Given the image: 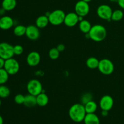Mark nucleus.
<instances>
[{"label":"nucleus","instance_id":"f03ea898","mask_svg":"<svg viewBox=\"0 0 124 124\" xmlns=\"http://www.w3.org/2000/svg\"><path fill=\"white\" fill-rule=\"evenodd\" d=\"M88 38L95 42H101L105 39L107 36V30L105 27L100 24H96L92 27L89 33H87Z\"/></svg>","mask_w":124,"mask_h":124},{"label":"nucleus","instance_id":"4be33fe9","mask_svg":"<svg viewBox=\"0 0 124 124\" xmlns=\"http://www.w3.org/2000/svg\"><path fill=\"white\" fill-rule=\"evenodd\" d=\"M99 61L95 57H90L86 61V65L87 67L90 69H98Z\"/></svg>","mask_w":124,"mask_h":124},{"label":"nucleus","instance_id":"423d86ee","mask_svg":"<svg viewBox=\"0 0 124 124\" xmlns=\"http://www.w3.org/2000/svg\"><path fill=\"white\" fill-rule=\"evenodd\" d=\"M14 55L13 46L6 42L0 43V58L6 60L13 58Z\"/></svg>","mask_w":124,"mask_h":124},{"label":"nucleus","instance_id":"6ab92c4d","mask_svg":"<svg viewBox=\"0 0 124 124\" xmlns=\"http://www.w3.org/2000/svg\"><path fill=\"white\" fill-rule=\"evenodd\" d=\"M16 4V0H2L1 5L6 11H11L15 8Z\"/></svg>","mask_w":124,"mask_h":124},{"label":"nucleus","instance_id":"2f4dec72","mask_svg":"<svg viewBox=\"0 0 124 124\" xmlns=\"http://www.w3.org/2000/svg\"><path fill=\"white\" fill-rule=\"evenodd\" d=\"M117 3H118V5L121 8L124 9V0H118Z\"/></svg>","mask_w":124,"mask_h":124},{"label":"nucleus","instance_id":"c85d7f7f","mask_svg":"<svg viewBox=\"0 0 124 124\" xmlns=\"http://www.w3.org/2000/svg\"><path fill=\"white\" fill-rule=\"evenodd\" d=\"M24 99H25V96L22 94H18L15 96L14 101L16 104L18 105H21L24 104Z\"/></svg>","mask_w":124,"mask_h":124},{"label":"nucleus","instance_id":"dca6fc26","mask_svg":"<svg viewBox=\"0 0 124 124\" xmlns=\"http://www.w3.org/2000/svg\"><path fill=\"white\" fill-rule=\"evenodd\" d=\"M36 25L39 29H43L46 27L49 24L48 17L46 15H41L38 17L36 19Z\"/></svg>","mask_w":124,"mask_h":124},{"label":"nucleus","instance_id":"f8f14e48","mask_svg":"<svg viewBox=\"0 0 124 124\" xmlns=\"http://www.w3.org/2000/svg\"><path fill=\"white\" fill-rule=\"evenodd\" d=\"M41 61V56L38 52L33 51L28 54L26 58V62L30 67H35L38 65Z\"/></svg>","mask_w":124,"mask_h":124},{"label":"nucleus","instance_id":"7ed1b4c3","mask_svg":"<svg viewBox=\"0 0 124 124\" xmlns=\"http://www.w3.org/2000/svg\"><path fill=\"white\" fill-rule=\"evenodd\" d=\"M65 13L61 9L54 10L49 13L48 16L49 23L53 25H59L64 23L65 17Z\"/></svg>","mask_w":124,"mask_h":124},{"label":"nucleus","instance_id":"ddd939ff","mask_svg":"<svg viewBox=\"0 0 124 124\" xmlns=\"http://www.w3.org/2000/svg\"><path fill=\"white\" fill-rule=\"evenodd\" d=\"M79 23V16L75 12H70L65 15L64 23L66 26L72 27Z\"/></svg>","mask_w":124,"mask_h":124},{"label":"nucleus","instance_id":"2eb2a0df","mask_svg":"<svg viewBox=\"0 0 124 124\" xmlns=\"http://www.w3.org/2000/svg\"><path fill=\"white\" fill-rule=\"evenodd\" d=\"M84 122L85 124H100V120L95 113H87Z\"/></svg>","mask_w":124,"mask_h":124},{"label":"nucleus","instance_id":"5701e85b","mask_svg":"<svg viewBox=\"0 0 124 124\" xmlns=\"http://www.w3.org/2000/svg\"><path fill=\"white\" fill-rule=\"evenodd\" d=\"M26 32V27L23 25H18L15 27L13 29V33L15 36L20 37L25 35Z\"/></svg>","mask_w":124,"mask_h":124},{"label":"nucleus","instance_id":"9b49d317","mask_svg":"<svg viewBox=\"0 0 124 124\" xmlns=\"http://www.w3.org/2000/svg\"><path fill=\"white\" fill-rule=\"evenodd\" d=\"M25 35L29 39L32 41L37 40L40 36L39 29L36 25H29L26 27V32Z\"/></svg>","mask_w":124,"mask_h":124},{"label":"nucleus","instance_id":"7c9ffc66","mask_svg":"<svg viewBox=\"0 0 124 124\" xmlns=\"http://www.w3.org/2000/svg\"><path fill=\"white\" fill-rule=\"evenodd\" d=\"M65 46H64V44H58V46L56 47V48L58 50V51H59V52H63V51L65 50Z\"/></svg>","mask_w":124,"mask_h":124},{"label":"nucleus","instance_id":"6e6552de","mask_svg":"<svg viewBox=\"0 0 124 124\" xmlns=\"http://www.w3.org/2000/svg\"><path fill=\"white\" fill-rule=\"evenodd\" d=\"M97 15L102 19L110 21L111 20V15L113 13L112 8L107 4L100 5L97 8Z\"/></svg>","mask_w":124,"mask_h":124},{"label":"nucleus","instance_id":"1a4fd4ad","mask_svg":"<svg viewBox=\"0 0 124 124\" xmlns=\"http://www.w3.org/2000/svg\"><path fill=\"white\" fill-rule=\"evenodd\" d=\"M75 13L78 16L84 17L89 13L90 6L88 2H85L83 0L78 1L75 6Z\"/></svg>","mask_w":124,"mask_h":124},{"label":"nucleus","instance_id":"473e14b6","mask_svg":"<svg viewBox=\"0 0 124 124\" xmlns=\"http://www.w3.org/2000/svg\"><path fill=\"white\" fill-rule=\"evenodd\" d=\"M4 63H5L4 59L0 58V69L4 68Z\"/></svg>","mask_w":124,"mask_h":124},{"label":"nucleus","instance_id":"cd10ccee","mask_svg":"<svg viewBox=\"0 0 124 124\" xmlns=\"http://www.w3.org/2000/svg\"><path fill=\"white\" fill-rule=\"evenodd\" d=\"M93 99V96H92V94L90 93H85L81 97V104L85 105V104H87V102H88L89 101L92 100Z\"/></svg>","mask_w":124,"mask_h":124},{"label":"nucleus","instance_id":"a878e982","mask_svg":"<svg viewBox=\"0 0 124 124\" xmlns=\"http://www.w3.org/2000/svg\"><path fill=\"white\" fill-rule=\"evenodd\" d=\"M124 17V13L121 10H116L113 11L112 15H111V20L114 21H121Z\"/></svg>","mask_w":124,"mask_h":124},{"label":"nucleus","instance_id":"20e7f679","mask_svg":"<svg viewBox=\"0 0 124 124\" xmlns=\"http://www.w3.org/2000/svg\"><path fill=\"white\" fill-rule=\"evenodd\" d=\"M98 69L103 75H110L113 73L115 70V65L111 60L104 58L99 61Z\"/></svg>","mask_w":124,"mask_h":124},{"label":"nucleus","instance_id":"f257e3e1","mask_svg":"<svg viewBox=\"0 0 124 124\" xmlns=\"http://www.w3.org/2000/svg\"><path fill=\"white\" fill-rule=\"evenodd\" d=\"M86 115L87 113L84 105L82 104H73L69 109V117L75 122L79 123L84 121Z\"/></svg>","mask_w":124,"mask_h":124},{"label":"nucleus","instance_id":"a211bd4d","mask_svg":"<svg viewBox=\"0 0 124 124\" xmlns=\"http://www.w3.org/2000/svg\"><path fill=\"white\" fill-rule=\"evenodd\" d=\"M49 99L47 94L43 92L36 96V102L37 105L40 107H45L48 104Z\"/></svg>","mask_w":124,"mask_h":124},{"label":"nucleus","instance_id":"4468645a","mask_svg":"<svg viewBox=\"0 0 124 124\" xmlns=\"http://www.w3.org/2000/svg\"><path fill=\"white\" fill-rule=\"evenodd\" d=\"M13 19L9 16H2L0 18V29L1 30H8L13 27Z\"/></svg>","mask_w":124,"mask_h":124},{"label":"nucleus","instance_id":"0eeeda50","mask_svg":"<svg viewBox=\"0 0 124 124\" xmlns=\"http://www.w3.org/2000/svg\"><path fill=\"white\" fill-rule=\"evenodd\" d=\"M19 64L16 59L13 58L5 60L4 69L7 71L9 75H14L19 71Z\"/></svg>","mask_w":124,"mask_h":124},{"label":"nucleus","instance_id":"aec40b11","mask_svg":"<svg viewBox=\"0 0 124 124\" xmlns=\"http://www.w3.org/2000/svg\"><path fill=\"white\" fill-rule=\"evenodd\" d=\"M92 27L91 23L88 21L85 20V19H83L82 21L79 22V30L85 34H87L89 33Z\"/></svg>","mask_w":124,"mask_h":124},{"label":"nucleus","instance_id":"4c0bfd02","mask_svg":"<svg viewBox=\"0 0 124 124\" xmlns=\"http://www.w3.org/2000/svg\"><path fill=\"white\" fill-rule=\"evenodd\" d=\"M83 1H85V2H90V1H92V0H83Z\"/></svg>","mask_w":124,"mask_h":124},{"label":"nucleus","instance_id":"b1692460","mask_svg":"<svg viewBox=\"0 0 124 124\" xmlns=\"http://www.w3.org/2000/svg\"><path fill=\"white\" fill-rule=\"evenodd\" d=\"M9 74L4 68L0 69V85H3L7 82Z\"/></svg>","mask_w":124,"mask_h":124},{"label":"nucleus","instance_id":"412c9836","mask_svg":"<svg viewBox=\"0 0 124 124\" xmlns=\"http://www.w3.org/2000/svg\"><path fill=\"white\" fill-rule=\"evenodd\" d=\"M84 105L87 113H94L98 108V105L93 100L90 101Z\"/></svg>","mask_w":124,"mask_h":124},{"label":"nucleus","instance_id":"393cba45","mask_svg":"<svg viewBox=\"0 0 124 124\" xmlns=\"http://www.w3.org/2000/svg\"><path fill=\"white\" fill-rule=\"evenodd\" d=\"M10 94L9 88L4 85H0V98H7Z\"/></svg>","mask_w":124,"mask_h":124},{"label":"nucleus","instance_id":"58836bf2","mask_svg":"<svg viewBox=\"0 0 124 124\" xmlns=\"http://www.w3.org/2000/svg\"><path fill=\"white\" fill-rule=\"evenodd\" d=\"M1 104H2V102H1V98H0V107H1Z\"/></svg>","mask_w":124,"mask_h":124},{"label":"nucleus","instance_id":"72a5a7b5","mask_svg":"<svg viewBox=\"0 0 124 124\" xmlns=\"http://www.w3.org/2000/svg\"><path fill=\"white\" fill-rule=\"evenodd\" d=\"M101 115L103 117H106L108 115V111H106V110H102Z\"/></svg>","mask_w":124,"mask_h":124},{"label":"nucleus","instance_id":"c756f323","mask_svg":"<svg viewBox=\"0 0 124 124\" xmlns=\"http://www.w3.org/2000/svg\"><path fill=\"white\" fill-rule=\"evenodd\" d=\"M13 52H14L15 55H21L23 54L24 52V48L21 45H16L13 46Z\"/></svg>","mask_w":124,"mask_h":124},{"label":"nucleus","instance_id":"ea45409f","mask_svg":"<svg viewBox=\"0 0 124 124\" xmlns=\"http://www.w3.org/2000/svg\"><path fill=\"white\" fill-rule=\"evenodd\" d=\"M1 18V15H0V18Z\"/></svg>","mask_w":124,"mask_h":124},{"label":"nucleus","instance_id":"39448f33","mask_svg":"<svg viewBox=\"0 0 124 124\" xmlns=\"http://www.w3.org/2000/svg\"><path fill=\"white\" fill-rule=\"evenodd\" d=\"M27 90L29 94L36 96L43 91L42 85L38 79H31L27 84Z\"/></svg>","mask_w":124,"mask_h":124},{"label":"nucleus","instance_id":"f704fd0d","mask_svg":"<svg viewBox=\"0 0 124 124\" xmlns=\"http://www.w3.org/2000/svg\"><path fill=\"white\" fill-rule=\"evenodd\" d=\"M5 12H6V10H5L3 8H0V15H3L4 13H5Z\"/></svg>","mask_w":124,"mask_h":124},{"label":"nucleus","instance_id":"f3484780","mask_svg":"<svg viewBox=\"0 0 124 124\" xmlns=\"http://www.w3.org/2000/svg\"><path fill=\"white\" fill-rule=\"evenodd\" d=\"M24 105L27 107L29 108L33 107H35V105H37L36 96H33L30 94L25 95Z\"/></svg>","mask_w":124,"mask_h":124},{"label":"nucleus","instance_id":"e433bc0d","mask_svg":"<svg viewBox=\"0 0 124 124\" xmlns=\"http://www.w3.org/2000/svg\"><path fill=\"white\" fill-rule=\"evenodd\" d=\"M110 1H111V2H117V1H118V0H110Z\"/></svg>","mask_w":124,"mask_h":124},{"label":"nucleus","instance_id":"9d476101","mask_svg":"<svg viewBox=\"0 0 124 124\" xmlns=\"http://www.w3.org/2000/svg\"><path fill=\"white\" fill-rule=\"evenodd\" d=\"M114 105V100L110 95H104L101 99L99 106L102 110L110 111L112 109Z\"/></svg>","mask_w":124,"mask_h":124},{"label":"nucleus","instance_id":"c9c22d12","mask_svg":"<svg viewBox=\"0 0 124 124\" xmlns=\"http://www.w3.org/2000/svg\"><path fill=\"white\" fill-rule=\"evenodd\" d=\"M3 118H2V116L0 115V124H3Z\"/></svg>","mask_w":124,"mask_h":124},{"label":"nucleus","instance_id":"bb28decb","mask_svg":"<svg viewBox=\"0 0 124 124\" xmlns=\"http://www.w3.org/2000/svg\"><path fill=\"white\" fill-rule=\"evenodd\" d=\"M59 54H60V52L58 51L56 47V48H52L48 52V56H49L50 58L52 60H56V59H58L59 56Z\"/></svg>","mask_w":124,"mask_h":124}]
</instances>
